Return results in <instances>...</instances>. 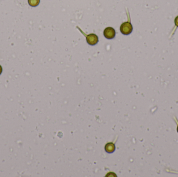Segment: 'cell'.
<instances>
[{
  "label": "cell",
  "mask_w": 178,
  "mask_h": 177,
  "mask_svg": "<svg viewBox=\"0 0 178 177\" xmlns=\"http://www.w3.org/2000/svg\"><path fill=\"white\" fill-rule=\"evenodd\" d=\"M77 28L81 32L82 34L84 36H85V38H86L87 42V43L88 44L93 46V45L97 44V43L99 42V38H98L97 35L95 34H93V33H91V34L89 35H86V34L80 28L78 27H77Z\"/></svg>",
  "instance_id": "obj_1"
},
{
  "label": "cell",
  "mask_w": 178,
  "mask_h": 177,
  "mask_svg": "<svg viewBox=\"0 0 178 177\" xmlns=\"http://www.w3.org/2000/svg\"><path fill=\"white\" fill-rule=\"evenodd\" d=\"M129 17H128V21L124 22L120 26V30L122 34L128 35L132 33L133 31V27L131 23Z\"/></svg>",
  "instance_id": "obj_2"
},
{
  "label": "cell",
  "mask_w": 178,
  "mask_h": 177,
  "mask_svg": "<svg viewBox=\"0 0 178 177\" xmlns=\"http://www.w3.org/2000/svg\"><path fill=\"white\" fill-rule=\"evenodd\" d=\"M104 35L109 40L114 39L116 36V31L112 27H107L104 31Z\"/></svg>",
  "instance_id": "obj_3"
},
{
  "label": "cell",
  "mask_w": 178,
  "mask_h": 177,
  "mask_svg": "<svg viewBox=\"0 0 178 177\" xmlns=\"http://www.w3.org/2000/svg\"><path fill=\"white\" fill-rule=\"evenodd\" d=\"M40 1V0H28V3L30 6L35 7L39 5Z\"/></svg>",
  "instance_id": "obj_4"
},
{
  "label": "cell",
  "mask_w": 178,
  "mask_h": 177,
  "mask_svg": "<svg viewBox=\"0 0 178 177\" xmlns=\"http://www.w3.org/2000/svg\"><path fill=\"white\" fill-rule=\"evenodd\" d=\"M174 23H175V25L176 27H178V16L176 17V20H174Z\"/></svg>",
  "instance_id": "obj_5"
},
{
  "label": "cell",
  "mask_w": 178,
  "mask_h": 177,
  "mask_svg": "<svg viewBox=\"0 0 178 177\" xmlns=\"http://www.w3.org/2000/svg\"><path fill=\"white\" fill-rule=\"evenodd\" d=\"M2 67H1V66H0V74H1V73H2Z\"/></svg>",
  "instance_id": "obj_6"
},
{
  "label": "cell",
  "mask_w": 178,
  "mask_h": 177,
  "mask_svg": "<svg viewBox=\"0 0 178 177\" xmlns=\"http://www.w3.org/2000/svg\"><path fill=\"white\" fill-rule=\"evenodd\" d=\"M177 131H178V127H177Z\"/></svg>",
  "instance_id": "obj_7"
}]
</instances>
